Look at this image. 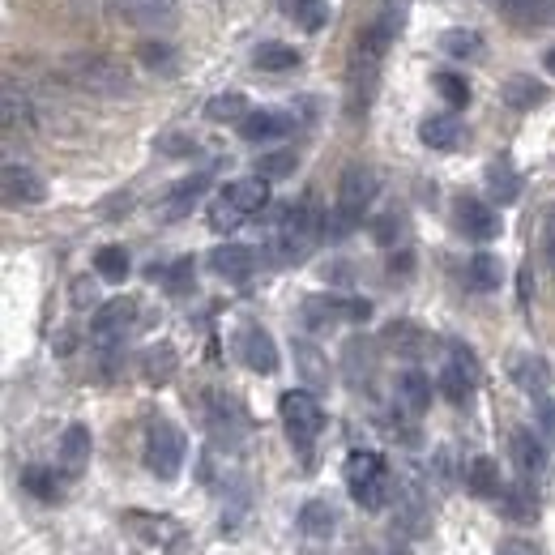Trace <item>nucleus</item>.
I'll list each match as a JSON object with an SVG mask.
<instances>
[{"label":"nucleus","instance_id":"1","mask_svg":"<svg viewBox=\"0 0 555 555\" xmlns=\"http://www.w3.org/2000/svg\"><path fill=\"white\" fill-rule=\"evenodd\" d=\"M402 13H406V0H385L376 9V18L368 22V30L359 35L355 43V56H351V77H346V94H351V116H363L372 107V94H376V82H380V65H385V52L393 47L402 30Z\"/></svg>","mask_w":555,"mask_h":555},{"label":"nucleus","instance_id":"2","mask_svg":"<svg viewBox=\"0 0 555 555\" xmlns=\"http://www.w3.org/2000/svg\"><path fill=\"white\" fill-rule=\"evenodd\" d=\"M376 197V176H372V167H363V163H351L342 171V180H338V201H333V214L325 218V231H329V240H346L363 214H368V205Z\"/></svg>","mask_w":555,"mask_h":555},{"label":"nucleus","instance_id":"3","mask_svg":"<svg viewBox=\"0 0 555 555\" xmlns=\"http://www.w3.org/2000/svg\"><path fill=\"white\" fill-rule=\"evenodd\" d=\"M321 235H325V218H321V210H316V201L308 197V201H299L282 214L278 231H274V257L282 265H299L316 248Z\"/></svg>","mask_w":555,"mask_h":555},{"label":"nucleus","instance_id":"4","mask_svg":"<svg viewBox=\"0 0 555 555\" xmlns=\"http://www.w3.org/2000/svg\"><path fill=\"white\" fill-rule=\"evenodd\" d=\"M346 491H351V500L359 504V509H385V500H389V466H385V457L380 453H363L355 449L351 457H346Z\"/></svg>","mask_w":555,"mask_h":555},{"label":"nucleus","instance_id":"5","mask_svg":"<svg viewBox=\"0 0 555 555\" xmlns=\"http://www.w3.org/2000/svg\"><path fill=\"white\" fill-rule=\"evenodd\" d=\"M278 415H282V427H287V440L295 444V453H312V444L321 440L325 432V410L321 402L312 398L308 389H287L278 398Z\"/></svg>","mask_w":555,"mask_h":555},{"label":"nucleus","instance_id":"6","mask_svg":"<svg viewBox=\"0 0 555 555\" xmlns=\"http://www.w3.org/2000/svg\"><path fill=\"white\" fill-rule=\"evenodd\" d=\"M65 77L77 90L103 94V99H120V94H129V86H133L129 69L116 65V60H103V56H73L65 65Z\"/></svg>","mask_w":555,"mask_h":555},{"label":"nucleus","instance_id":"7","mask_svg":"<svg viewBox=\"0 0 555 555\" xmlns=\"http://www.w3.org/2000/svg\"><path fill=\"white\" fill-rule=\"evenodd\" d=\"M146 466H150L154 479H163V483H171L180 474V466H184V432L176 423H167V419L150 423V432H146Z\"/></svg>","mask_w":555,"mask_h":555},{"label":"nucleus","instance_id":"8","mask_svg":"<svg viewBox=\"0 0 555 555\" xmlns=\"http://www.w3.org/2000/svg\"><path fill=\"white\" fill-rule=\"evenodd\" d=\"M0 188H5V201L9 205H39L47 201V184L35 167L18 163V158H9L5 171H0Z\"/></svg>","mask_w":555,"mask_h":555},{"label":"nucleus","instance_id":"9","mask_svg":"<svg viewBox=\"0 0 555 555\" xmlns=\"http://www.w3.org/2000/svg\"><path fill=\"white\" fill-rule=\"evenodd\" d=\"M240 129V137L244 141H278V137H287L291 129H295V116L291 111H278V107H261V111H248V116L235 124Z\"/></svg>","mask_w":555,"mask_h":555},{"label":"nucleus","instance_id":"10","mask_svg":"<svg viewBox=\"0 0 555 555\" xmlns=\"http://www.w3.org/2000/svg\"><path fill=\"white\" fill-rule=\"evenodd\" d=\"M111 9L129 26H171L180 13V0H111Z\"/></svg>","mask_w":555,"mask_h":555},{"label":"nucleus","instance_id":"11","mask_svg":"<svg viewBox=\"0 0 555 555\" xmlns=\"http://www.w3.org/2000/svg\"><path fill=\"white\" fill-rule=\"evenodd\" d=\"M457 227H462L470 240L487 244V240H496V235H500V214L479 197H462V201H457Z\"/></svg>","mask_w":555,"mask_h":555},{"label":"nucleus","instance_id":"12","mask_svg":"<svg viewBox=\"0 0 555 555\" xmlns=\"http://www.w3.org/2000/svg\"><path fill=\"white\" fill-rule=\"evenodd\" d=\"M240 359L248 363V372H257V376H274L278 363H282L274 338H269L261 325H252V329L240 333Z\"/></svg>","mask_w":555,"mask_h":555},{"label":"nucleus","instance_id":"13","mask_svg":"<svg viewBox=\"0 0 555 555\" xmlns=\"http://www.w3.org/2000/svg\"><path fill=\"white\" fill-rule=\"evenodd\" d=\"M133 316H137L133 299H107V304L94 312L90 329H94V338H99V342H116V338H124V329L133 325Z\"/></svg>","mask_w":555,"mask_h":555},{"label":"nucleus","instance_id":"14","mask_svg":"<svg viewBox=\"0 0 555 555\" xmlns=\"http://www.w3.org/2000/svg\"><path fill=\"white\" fill-rule=\"evenodd\" d=\"M210 269L227 282H244V278H252V269H257V252L244 244H218L210 252Z\"/></svg>","mask_w":555,"mask_h":555},{"label":"nucleus","instance_id":"15","mask_svg":"<svg viewBox=\"0 0 555 555\" xmlns=\"http://www.w3.org/2000/svg\"><path fill=\"white\" fill-rule=\"evenodd\" d=\"M509 453H513V462H517V470H521V479H538V474L547 470V449H543V440H538L534 432H526V427H517V432H513Z\"/></svg>","mask_w":555,"mask_h":555},{"label":"nucleus","instance_id":"16","mask_svg":"<svg viewBox=\"0 0 555 555\" xmlns=\"http://www.w3.org/2000/svg\"><path fill=\"white\" fill-rule=\"evenodd\" d=\"M90 427L86 423H69L65 427V440H60V470L69 474V479H77L86 466H90Z\"/></svg>","mask_w":555,"mask_h":555},{"label":"nucleus","instance_id":"17","mask_svg":"<svg viewBox=\"0 0 555 555\" xmlns=\"http://www.w3.org/2000/svg\"><path fill=\"white\" fill-rule=\"evenodd\" d=\"M500 18L517 26H551L555 22V0H491Z\"/></svg>","mask_w":555,"mask_h":555},{"label":"nucleus","instance_id":"18","mask_svg":"<svg viewBox=\"0 0 555 555\" xmlns=\"http://www.w3.org/2000/svg\"><path fill=\"white\" fill-rule=\"evenodd\" d=\"M222 197H227L240 214H261L269 205V180L265 176H248V180H231L227 188H222Z\"/></svg>","mask_w":555,"mask_h":555},{"label":"nucleus","instance_id":"19","mask_svg":"<svg viewBox=\"0 0 555 555\" xmlns=\"http://www.w3.org/2000/svg\"><path fill=\"white\" fill-rule=\"evenodd\" d=\"M205 188H210V171H197V176L180 180V184L167 193V201H163V218H171V222L184 218V214L205 197Z\"/></svg>","mask_w":555,"mask_h":555},{"label":"nucleus","instance_id":"20","mask_svg":"<svg viewBox=\"0 0 555 555\" xmlns=\"http://www.w3.org/2000/svg\"><path fill=\"white\" fill-rule=\"evenodd\" d=\"M500 99L509 103L513 111H534V107H543V103H547V86H543V82H534L530 73H517V77H509V82H504Z\"/></svg>","mask_w":555,"mask_h":555},{"label":"nucleus","instance_id":"21","mask_svg":"<svg viewBox=\"0 0 555 555\" xmlns=\"http://www.w3.org/2000/svg\"><path fill=\"white\" fill-rule=\"evenodd\" d=\"M419 141L432 150H453L457 141H462V120L449 116V111H440V116H427L419 124Z\"/></svg>","mask_w":555,"mask_h":555},{"label":"nucleus","instance_id":"22","mask_svg":"<svg viewBox=\"0 0 555 555\" xmlns=\"http://www.w3.org/2000/svg\"><path fill=\"white\" fill-rule=\"evenodd\" d=\"M299 530H304L308 538H316V543H325V538L338 530V513H333L329 500H308L304 509H299Z\"/></svg>","mask_w":555,"mask_h":555},{"label":"nucleus","instance_id":"23","mask_svg":"<svg viewBox=\"0 0 555 555\" xmlns=\"http://www.w3.org/2000/svg\"><path fill=\"white\" fill-rule=\"evenodd\" d=\"M487 193L496 197L500 205H513L521 197V176L513 171L509 158H496V163L487 167Z\"/></svg>","mask_w":555,"mask_h":555},{"label":"nucleus","instance_id":"24","mask_svg":"<svg viewBox=\"0 0 555 555\" xmlns=\"http://www.w3.org/2000/svg\"><path fill=\"white\" fill-rule=\"evenodd\" d=\"M466 282L474 291H500V282H504V265H500V257H491V252H479L470 265H466Z\"/></svg>","mask_w":555,"mask_h":555},{"label":"nucleus","instance_id":"25","mask_svg":"<svg viewBox=\"0 0 555 555\" xmlns=\"http://www.w3.org/2000/svg\"><path fill=\"white\" fill-rule=\"evenodd\" d=\"M436 47L444 56H453V60H474L483 52V35H479V30L457 26V30H444V35L436 39Z\"/></svg>","mask_w":555,"mask_h":555},{"label":"nucleus","instance_id":"26","mask_svg":"<svg viewBox=\"0 0 555 555\" xmlns=\"http://www.w3.org/2000/svg\"><path fill=\"white\" fill-rule=\"evenodd\" d=\"M252 65L265 69V73H287V69H295V65H299V52H295L291 43L269 39V43H261L257 52H252Z\"/></svg>","mask_w":555,"mask_h":555},{"label":"nucleus","instance_id":"27","mask_svg":"<svg viewBox=\"0 0 555 555\" xmlns=\"http://www.w3.org/2000/svg\"><path fill=\"white\" fill-rule=\"evenodd\" d=\"M466 487L474 491V496H483V500H491V496H500V470H496V462L491 457H474V462L466 466Z\"/></svg>","mask_w":555,"mask_h":555},{"label":"nucleus","instance_id":"28","mask_svg":"<svg viewBox=\"0 0 555 555\" xmlns=\"http://www.w3.org/2000/svg\"><path fill=\"white\" fill-rule=\"evenodd\" d=\"M94 269H99L103 282H124L133 274V261H129V252H124L120 244H103L99 252H94Z\"/></svg>","mask_w":555,"mask_h":555},{"label":"nucleus","instance_id":"29","mask_svg":"<svg viewBox=\"0 0 555 555\" xmlns=\"http://www.w3.org/2000/svg\"><path fill=\"white\" fill-rule=\"evenodd\" d=\"M248 111H252V107H248L244 94H235V90H231V94H214V99L205 103V120H214V124H227V120H231V124H240V120L248 116Z\"/></svg>","mask_w":555,"mask_h":555},{"label":"nucleus","instance_id":"30","mask_svg":"<svg viewBox=\"0 0 555 555\" xmlns=\"http://www.w3.org/2000/svg\"><path fill=\"white\" fill-rule=\"evenodd\" d=\"M513 380L530 393V398L534 393H547V363L534 359V355H517L513 359Z\"/></svg>","mask_w":555,"mask_h":555},{"label":"nucleus","instance_id":"31","mask_svg":"<svg viewBox=\"0 0 555 555\" xmlns=\"http://www.w3.org/2000/svg\"><path fill=\"white\" fill-rule=\"evenodd\" d=\"M129 526L141 534V543H167V538L180 534L171 517H150V513H129Z\"/></svg>","mask_w":555,"mask_h":555},{"label":"nucleus","instance_id":"32","mask_svg":"<svg viewBox=\"0 0 555 555\" xmlns=\"http://www.w3.org/2000/svg\"><path fill=\"white\" fill-rule=\"evenodd\" d=\"M398 393H402V402L415 410V415H423V410L432 406V380H427L423 372H402Z\"/></svg>","mask_w":555,"mask_h":555},{"label":"nucleus","instance_id":"33","mask_svg":"<svg viewBox=\"0 0 555 555\" xmlns=\"http://www.w3.org/2000/svg\"><path fill=\"white\" fill-rule=\"evenodd\" d=\"M474 380H479V376H470V372L462 368V363H449V368L440 372V393H444V398H449L453 406H462V402L470 398Z\"/></svg>","mask_w":555,"mask_h":555},{"label":"nucleus","instance_id":"34","mask_svg":"<svg viewBox=\"0 0 555 555\" xmlns=\"http://www.w3.org/2000/svg\"><path fill=\"white\" fill-rule=\"evenodd\" d=\"M22 487L35 500H56L60 496V479H56V470H47V466H26L22 470Z\"/></svg>","mask_w":555,"mask_h":555},{"label":"nucleus","instance_id":"35","mask_svg":"<svg viewBox=\"0 0 555 555\" xmlns=\"http://www.w3.org/2000/svg\"><path fill=\"white\" fill-rule=\"evenodd\" d=\"M5 129H30V103L18 90V82H5Z\"/></svg>","mask_w":555,"mask_h":555},{"label":"nucleus","instance_id":"36","mask_svg":"<svg viewBox=\"0 0 555 555\" xmlns=\"http://www.w3.org/2000/svg\"><path fill=\"white\" fill-rule=\"evenodd\" d=\"M244 222H248V214H240V210H235V205H231L227 197H222V193H218V201H210V227H214L218 235H231V231H240Z\"/></svg>","mask_w":555,"mask_h":555},{"label":"nucleus","instance_id":"37","mask_svg":"<svg viewBox=\"0 0 555 555\" xmlns=\"http://www.w3.org/2000/svg\"><path fill=\"white\" fill-rule=\"evenodd\" d=\"M432 86L440 90V99L449 103V107H470V86H466V77H457V73H436L432 77Z\"/></svg>","mask_w":555,"mask_h":555},{"label":"nucleus","instance_id":"38","mask_svg":"<svg viewBox=\"0 0 555 555\" xmlns=\"http://www.w3.org/2000/svg\"><path fill=\"white\" fill-rule=\"evenodd\" d=\"M171 372H176V351H171V346H154V351H146V380L163 385V380H171Z\"/></svg>","mask_w":555,"mask_h":555},{"label":"nucleus","instance_id":"39","mask_svg":"<svg viewBox=\"0 0 555 555\" xmlns=\"http://www.w3.org/2000/svg\"><path fill=\"white\" fill-rule=\"evenodd\" d=\"M150 278H163V287L171 291V295H184L188 291V282H193V261H176V265H171V269H150Z\"/></svg>","mask_w":555,"mask_h":555},{"label":"nucleus","instance_id":"40","mask_svg":"<svg viewBox=\"0 0 555 555\" xmlns=\"http://www.w3.org/2000/svg\"><path fill=\"white\" fill-rule=\"evenodd\" d=\"M295 18H299V26H304L308 35H316V30L329 26V5H325V0H295Z\"/></svg>","mask_w":555,"mask_h":555},{"label":"nucleus","instance_id":"41","mask_svg":"<svg viewBox=\"0 0 555 555\" xmlns=\"http://www.w3.org/2000/svg\"><path fill=\"white\" fill-rule=\"evenodd\" d=\"M291 171H295V150L261 154V163H257V176H265V180H287Z\"/></svg>","mask_w":555,"mask_h":555},{"label":"nucleus","instance_id":"42","mask_svg":"<svg viewBox=\"0 0 555 555\" xmlns=\"http://www.w3.org/2000/svg\"><path fill=\"white\" fill-rule=\"evenodd\" d=\"M500 500H504V513H509L513 521H534V496L526 487H509V491H500Z\"/></svg>","mask_w":555,"mask_h":555},{"label":"nucleus","instance_id":"43","mask_svg":"<svg viewBox=\"0 0 555 555\" xmlns=\"http://www.w3.org/2000/svg\"><path fill=\"white\" fill-rule=\"evenodd\" d=\"M295 359H299V368H304L308 385H325V380H329V368L321 363V355H316V346L299 342V346H295Z\"/></svg>","mask_w":555,"mask_h":555},{"label":"nucleus","instance_id":"44","mask_svg":"<svg viewBox=\"0 0 555 555\" xmlns=\"http://www.w3.org/2000/svg\"><path fill=\"white\" fill-rule=\"evenodd\" d=\"M534 419H538V432H543L547 440H555V398L551 393H534Z\"/></svg>","mask_w":555,"mask_h":555},{"label":"nucleus","instance_id":"45","mask_svg":"<svg viewBox=\"0 0 555 555\" xmlns=\"http://www.w3.org/2000/svg\"><path fill=\"white\" fill-rule=\"evenodd\" d=\"M137 52H141V60H146L150 69H171V47L167 43H141Z\"/></svg>","mask_w":555,"mask_h":555},{"label":"nucleus","instance_id":"46","mask_svg":"<svg viewBox=\"0 0 555 555\" xmlns=\"http://www.w3.org/2000/svg\"><path fill=\"white\" fill-rule=\"evenodd\" d=\"M393 231H398V218H393V214H385V218H376V227H372V235H376V244H393Z\"/></svg>","mask_w":555,"mask_h":555},{"label":"nucleus","instance_id":"47","mask_svg":"<svg viewBox=\"0 0 555 555\" xmlns=\"http://www.w3.org/2000/svg\"><path fill=\"white\" fill-rule=\"evenodd\" d=\"M86 304H94V282L90 278H77L73 282V308H86Z\"/></svg>","mask_w":555,"mask_h":555},{"label":"nucleus","instance_id":"48","mask_svg":"<svg viewBox=\"0 0 555 555\" xmlns=\"http://www.w3.org/2000/svg\"><path fill=\"white\" fill-rule=\"evenodd\" d=\"M496 555H538L534 543H526V538H509V543H500Z\"/></svg>","mask_w":555,"mask_h":555},{"label":"nucleus","instance_id":"49","mask_svg":"<svg viewBox=\"0 0 555 555\" xmlns=\"http://www.w3.org/2000/svg\"><path fill=\"white\" fill-rule=\"evenodd\" d=\"M543 244H547V257L555 261V214L547 218V231H543Z\"/></svg>","mask_w":555,"mask_h":555},{"label":"nucleus","instance_id":"50","mask_svg":"<svg viewBox=\"0 0 555 555\" xmlns=\"http://www.w3.org/2000/svg\"><path fill=\"white\" fill-rule=\"evenodd\" d=\"M543 65H547V73H551V77H555V47H551V52H547V56H543Z\"/></svg>","mask_w":555,"mask_h":555}]
</instances>
